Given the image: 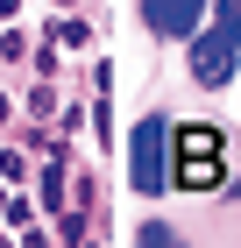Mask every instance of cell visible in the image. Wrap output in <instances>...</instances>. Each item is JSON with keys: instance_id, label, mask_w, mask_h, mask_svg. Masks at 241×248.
<instances>
[{"instance_id": "cell-3", "label": "cell", "mask_w": 241, "mask_h": 248, "mask_svg": "<svg viewBox=\"0 0 241 248\" xmlns=\"http://www.w3.org/2000/svg\"><path fill=\"white\" fill-rule=\"evenodd\" d=\"M163 142H170L163 121H142V128H135V142H128V177H135V191H163Z\"/></svg>"}, {"instance_id": "cell-2", "label": "cell", "mask_w": 241, "mask_h": 248, "mask_svg": "<svg viewBox=\"0 0 241 248\" xmlns=\"http://www.w3.org/2000/svg\"><path fill=\"white\" fill-rule=\"evenodd\" d=\"M234 57H241V36L220 29V21H213L206 36H192V78H199V85H227V78H234Z\"/></svg>"}, {"instance_id": "cell-5", "label": "cell", "mask_w": 241, "mask_h": 248, "mask_svg": "<svg viewBox=\"0 0 241 248\" xmlns=\"http://www.w3.org/2000/svg\"><path fill=\"white\" fill-rule=\"evenodd\" d=\"M213 21H220V29H234V36H241V0H220V7H213Z\"/></svg>"}, {"instance_id": "cell-4", "label": "cell", "mask_w": 241, "mask_h": 248, "mask_svg": "<svg viewBox=\"0 0 241 248\" xmlns=\"http://www.w3.org/2000/svg\"><path fill=\"white\" fill-rule=\"evenodd\" d=\"M142 21L156 29V36H199L206 0H142Z\"/></svg>"}, {"instance_id": "cell-1", "label": "cell", "mask_w": 241, "mask_h": 248, "mask_svg": "<svg viewBox=\"0 0 241 248\" xmlns=\"http://www.w3.org/2000/svg\"><path fill=\"white\" fill-rule=\"evenodd\" d=\"M220 163H227L220 128H177V185L213 191V185H220Z\"/></svg>"}]
</instances>
